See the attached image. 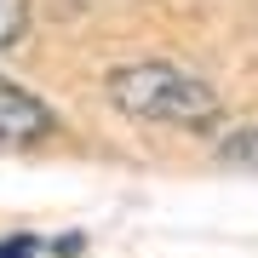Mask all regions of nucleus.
I'll list each match as a JSON object with an SVG mask.
<instances>
[{"label": "nucleus", "mask_w": 258, "mask_h": 258, "mask_svg": "<svg viewBox=\"0 0 258 258\" xmlns=\"http://www.w3.org/2000/svg\"><path fill=\"white\" fill-rule=\"evenodd\" d=\"M29 35V0H0V46H18Z\"/></svg>", "instance_id": "3"}, {"label": "nucleus", "mask_w": 258, "mask_h": 258, "mask_svg": "<svg viewBox=\"0 0 258 258\" xmlns=\"http://www.w3.org/2000/svg\"><path fill=\"white\" fill-rule=\"evenodd\" d=\"M35 252V241L29 235H12V241H0V258H29Z\"/></svg>", "instance_id": "5"}, {"label": "nucleus", "mask_w": 258, "mask_h": 258, "mask_svg": "<svg viewBox=\"0 0 258 258\" xmlns=\"http://www.w3.org/2000/svg\"><path fill=\"white\" fill-rule=\"evenodd\" d=\"M109 98L138 120H166V126H207L218 115V92L201 75L178 63H126L109 75Z\"/></svg>", "instance_id": "1"}, {"label": "nucleus", "mask_w": 258, "mask_h": 258, "mask_svg": "<svg viewBox=\"0 0 258 258\" xmlns=\"http://www.w3.org/2000/svg\"><path fill=\"white\" fill-rule=\"evenodd\" d=\"M218 155L230 161V166H252V172H258V126H247V132H230Z\"/></svg>", "instance_id": "4"}, {"label": "nucleus", "mask_w": 258, "mask_h": 258, "mask_svg": "<svg viewBox=\"0 0 258 258\" xmlns=\"http://www.w3.org/2000/svg\"><path fill=\"white\" fill-rule=\"evenodd\" d=\"M46 132H57V115L35 92L0 75V144H40Z\"/></svg>", "instance_id": "2"}]
</instances>
